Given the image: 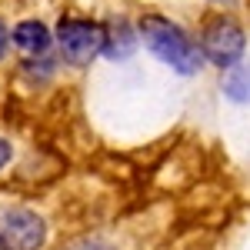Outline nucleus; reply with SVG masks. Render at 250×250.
I'll return each mask as SVG.
<instances>
[{"mask_svg":"<svg viewBox=\"0 0 250 250\" xmlns=\"http://www.w3.org/2000/svg\"><path fill=\"white\" fill-rule=\"evenodd\" d=\"M140 37L147 43V50L154 54L160 63H167L170 70L190 77L204 70V50L193 43L177 23L164 17H144L140 20Z\"/></svg>","mask_w":250,"mask_h":250,"instance_id":"obj_1","label":"nucleus"},{"mask_svg":"<svg viewBox=\"0 0 250 250\" xmlns=\"http://www.w3.org/2000/svg\"><path fill=\"white\" fill-rule=\"evenodd\" d=\"M107 30L94 20H77V17H60L57 20V47L60 57L70 67H87L97 54H104Z\"/></svg>","mask_w":250,"mask_h":250,"instance_id":"obj_2","label":"nucleus"},{"mask_svg":"<svg viewBox=\"0 0 250 250\" xmlns=\"http://www.w3.org/2000/svg\"><path fill=\"white\" fill-rule=\"evenodd\" d=\"M200 50L217 67H233L247 50L244 27L230 17H210L200 30Z\"/></svg>","mask_w":250,"mask_h":250,"instance_id":"obj_3","label":"nucleus"},{"mask_svg":"<svg viewBox=\"0 0 250 250\" xmlns=\"http://www.w3.org/2000/svg\"><path fill=\"white\" fill-rule=\"evenodd\" d=\"M0 240L7 250H40L47 244V224L37 210L3 207L0 210Z\"/></svg>","mask_w":250,"mask_h":250,"instance_id":"obj_4","label":"nucleus"},{"mask_svg":"<svg viewBox=\"0 0 250 250\" xmlns=\"http://www.w3.org/2000/svg\"><path fill=\"white\" fill-rule=\"evenodd\" d=\"M10 40H14V47L23 50L27 57H43L50 50V43H54L47 23H40V20H20L17 27L10 30Z\"/></svg>","mask_w":250,"mask_h":250,"instance_id":"obj_5","label":"nucleus"},{"mask_svg":"<svg viewBox=\"0 0 250 250\" xmlns=\"http://www.w3.org/2000/svg\"><path fill=\"white\" fill-rule=\"evenodd\" d=\"M224 94L233 104H250V60H237L224 74Z\"/></svg>","mask_w":250,"mask_h":250,"instance_id":"obj_6","label":"nucleus"},{"mask_svg":"<svg viewBox=\"0 0 250 250\" xmlns=\"http://www.w3.org/2000/svg\"><path fill=\"white\" fill-rule=\"evenodd\" d=\"M134 50H137V34L127 23H114V27L107 30V40H104V57L127 60Z\"/></svg>","mask_w":250,"mask_h":250,"instance_id":"obj_7","label":"nucleus"},{"mask_svg":"<svg viewBox=\"0 0 250 250\" xmlns=\"http://www.w3.org/2000/svg\"><path fill=\"white\" fill-rule=\"evenodd\" d=\"M10 157H14V147H10V140H3V137H0V170L10 164Z\"/></svg>","mask_w":250,"mask_h":250,"instance_id":"obj_8","label":"nucleus"},{"mask_svg":"<svg viewBox=\"0 0 250 250\" xmlns=\"http://www.w3.org/2000/svg\"><path fill=\"white\" fill-rule=\"evenodd\" d=\"M74 250H114L110 244H104V240H83V244H77Z\"/></svg>","mask_w":250,"mask_h":250,"instance_id":"obj_9","label":"nucleus"},{"mask_svg":"<svg viewBox=\"0 0 250 250\" xmlns=\"http://www.w3.org/2000/svg\"><path fill=\"white\" fill-rule=\"evenodd\" d=\"M7 47H10V30L3 27V20H0V57L7 54Z\"/></svg>","mask_w":250,"mask_h":250,"instance_id":"obj_10","label":"nucleus"}]
</instances>
